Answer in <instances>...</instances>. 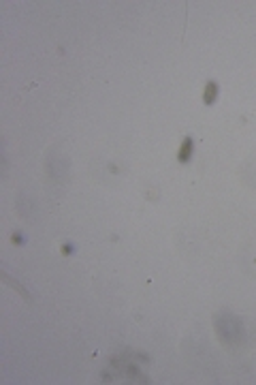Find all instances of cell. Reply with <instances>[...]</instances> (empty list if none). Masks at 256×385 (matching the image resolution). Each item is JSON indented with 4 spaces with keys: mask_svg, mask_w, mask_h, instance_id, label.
Here are the masks:
<instances>
[{
    "mask_svg": "<svg viewBox=\"0 0 256 385\" xmlns=\"http://www.w3.org/2000/svg\"><path fill=\"white\" fill-rule=\"evenodd\" d=\"M216 323V332L220 336V340H224L226 345H239L243 340V323L231 312H220L214 319Z\"/></svg>",
    "mask_w": 256,
    "mask_h": 385,
    "instance_id": "1",
    "label": "cell"
},
{
    "mask_svg": "<svg viewBox=\"0 0 256 385\" xmlns=\"http://www.w3.org/2000/svg\"><path fill=\"white\" fill-rule=\"evenodd\" d=\"M192 154H195V141H192V137H186L181 141V148H179V154H177L179 163H190Z\"/></svg>",
    "mask_w": 256,
    "mask_h": 385,
    "instance_id": "2",
    "label": "cell"
},
{
    "mask_svg": "<svg viewBox=\"0 0 256 385\" xmlns=\"http://www.w3.org/2000/svg\"><path fill=\"white\" fill-rule=\"evenodd\" d=\"M218 84L216 82H209L207 86H205V92H203V101H205V105H214L216 103V98H218Z\"/></svg>",
    "mask_w": 256,
    "mask_h": 385,
    "instance_id": "3",
    "label": "cell"
},
{
    "mask_svg": "<svg viewBox=\"0 0 256 385\" xmlns=\"http://www.w3.org/2000/svg\"><path fill=\"white\" fill-rule=\"evenodd\" d=\"M13 242H24V236H17V234H15V236H13Z\"/></svg>",
    "mask_w": 256,
    "mask_h": 385,
    "instance_id": "5",
    "label": "cell"
},
{
    "mask_svg": "<svg viewBox=\"0 0 256 385\" xmlns=\"http://www.w3.org/2000/svg\"><path fill=\"white\" fill-rule=\"evenodd\" d=\"M73 253V246H64V255H71Z\"/></svg>",
    "mask_w": 256,
    "mask_h": 385,
    "instance_id": "4",
    "label": "cell"
}]
</instances>
